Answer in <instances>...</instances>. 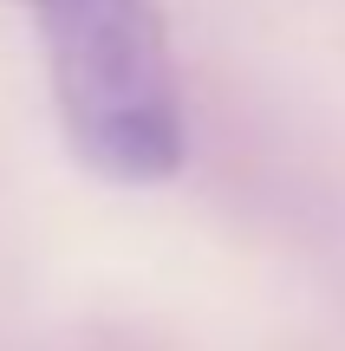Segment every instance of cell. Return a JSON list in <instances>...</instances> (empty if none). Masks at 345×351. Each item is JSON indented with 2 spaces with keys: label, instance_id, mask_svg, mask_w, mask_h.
I'll list each match as a JSON object with an SVG mask.
<instances>
[{
  "label": "cell",
  "instance_id": "1",
  "mask_svg": "<svg viewBox=\"0 0 345 351\" xmlns=\"http://www.w3.org/2000/svg\"><path fill=\"white\" fill-rule=\"evenodd\" d=\"M72 150L98 176L156 182L182 163V104L150 0H33Z\"/></svg>",
  "mask_w": 345,
  "mask_h": 351
}]
</instances>
